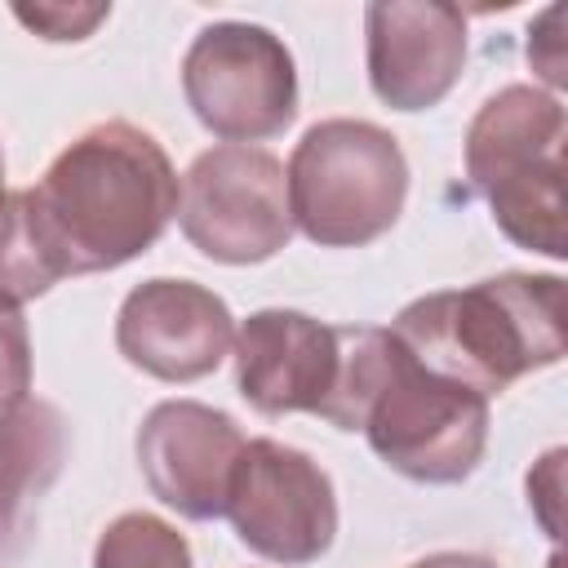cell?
Listing matches in <instances>:
<instances>
[{"label":"cell","mask_w":568,"mask_h":568,"mask_svg":"<svg viewBox=\"0 0 568 568\" xmlns=\"http://www.w3.org/2000/svg\"><path fill=\"white\" fill-rule=\"evenodd\" d=\"M31 191L62 275H98L142 257L178 217V169L155 133L102 120L67 142Z\"/></svg>","instance_id":"cell-1"},{"label":"cell","mask_w":568,"mask_h":568,"mask_svg":"<svg viewBox=\"0 0 568 568\" xmlns=\"http://www.w3.org/2000/svg\"><path fill=\"white\" fill-rule=\"evenodd\" d=\"M390 333L430 373L493 399L510 382L564 359V280L501 271L466 288H439L413 297L390 320Z\"/></svg>","instance_id":"cell-2"},{"label":"cell","mask_w":568,"mask_h":568,"mask_svg":"<svg viewBox=\"0 0 568 568\" xmlns=\"http://www.w3.org/2000/svg\"><path fill=\"white\" fill-rule=\"evenodd\" d=\"M564 102L537 84L497 89L466 129V182L488 204L497 231L550 262L564 244Z\"/></svg>","instance_id":"cell-3"},{"label":"cell","mask_w":568,"mask_h":568,"mask_svg":"<svg viewBox=\"0 0 568 568\" xmlns=\"http://www.w3.org/2000/svg\"><path fill=\"white\" fill-rule=\"evenodd\" d=\"M359 430L395 475L413 484H462L488 448V399L430 373L390 328H382Z\"/></svg>","instance_id":"cell-4"},{"label":"cell","mask_w":568,"mask_h":568,"mask_svg":"<svg viewBox=\"0 0 568 568\" xmlns=\"http://www.w3.org/2000/svg\"><path fill=\"white\" fill-rule=\"evenodd\" d=\"M293 226L320 248H364L382 240L408 200V160L373 120H320L302 133L284 169Z\"/></svg>","instance_id":"cell-5"},{"label":"cell","mask_w":568,"mask_h":568,"mask_svg":"<svg viewBox=\"0 0 568 568\" xmlns=\"http://www.w3.org/2000/svg\"><path fill=\"white\" fill-rule=\"evenodd\" d=\"M191 115L222 142L253 146L297 120V67L288 44L257 22H209L182 53Z\"/></svg>","instance_id":"cell-6"},{"label":"cell","mask_w":568,"mask_h":568,"mask_svg":"<svg viewBox=\"0 0 568 568\" xmlns=\"http://www.w3.org/2000/svg\"><path fill=\"white\" fill-rule=\"evenodd\" d=\"M178 226L213 262L253 266L288 248L293 213L284 164L266 146H209L182 173Z\"/></svg>","instance_id":"cell-7"},{"label":"cell","mask_w":568,"mask_h":568,"mask_svg":"<svg viewBox=\"0 0 568 568\" xmlns=\"http://www.w3.org/2000/svg\"><path fill=\"white\" fill-rule=\"evenodd\" d=\"M226 519L257 559L302 568L337 537V493L311 453L262 435L244 439L226 493Z\"/></svg>","instance_id":"cell-8"},{"label":"cell","mask_w":568,"mask_h":568,"mask_svg":"<svg viewBox=\"0 0 568 568\" xmlns=\"http://www.w3.org/2000/svg\"><path fill=\"white\" fill-rule=\"evenodd\" d=\"M138 466L169 510L209 524L226 515V493L235 462L244 453V430L231 413L200 399H164L138 426Z\"/></svg>","instance_id":"cell-9"},{"label":"cell","mask_w":568,"mask_h":568,"mask_svg":"<svg viewBox=\"0 0 568 568\" xmlns=\"http://www.w3.org/2000/svg\"><path fill=\"white\" fill-rule=\"evenodd\" d=\"M235 390L262 417H324L342 377V328L306 311L266 306L235 328Z\"/></svg>","instance_id":"cell-10"},{"label":"cell","mask_w":568,"mask_h":568,"mask_svg":"<svg viewBox=\"0 0 568 568\" xmlns=\"http://www.w3.org/2000/svg\"><path fill=\"white\" fill-rule=\"evenodd\" d=\"M235 342L231 306L195 280H142L129 288L115 315L120 355L160 382H200L209 377Z\"/></svg>","instance_id":"cell-11"},{"label":"cell","mask_w":568,"mask_h":568,"mask_svg":"<svg viewBox=\"0 0 568 568\" xmlns=\"http://www.w3.org/2000/svg\"><path fill=\"white\" fill-rule=\"evenodd\" d=\"M364 58L377 102L390 111L439 106L466 67V13L444 0H373Z\"/></svg>","instance_id":"cell-12"},{"label":"cell","mask_w":568,"mask_h":568,"mask_svg":"<svg viewBox=\"0 0 568 568\" xmlns=\"http://www.w3.org/2000/svg\"><path fill=\"white\" fill-rule=\"evenodd\" d=\"M71 426L49 399H18L0 408V568H13L40 524V501L62 479Z\"/></svg>","instance_id":"cell-13"},{"label":"cell","mask_w":568,"mask_h":568,"mask_svg":"<svg viewBox=\"0 0 568 568\" xmlns=\"http://www.w3.org/2000/svg\"><path fill=\"white\" fill-rule=\"evenodd\" d=\"M58 280L67 275L36 222L31 191H0V306L22 311Z\"/></svg>","instance_id":"cell-14"},{"label":"cell","mask_w":568,"mask_h":568,"mask_svg":"<svg viewBox=\"0 0 568 568\" xmlns=\"http://www.w3.org/2000/svg\"><path fill=\"white\" fill-rule=\"evenodd\" d=\"M93 568H195L186 537L146 510L115 515L93 546Z\"/></svg>","instance_id":"cell-15"},{"label":"cell","mask_w":568,"mask_h":568,"mask_svg":"<svg viewBox=\"0 0 568 568\" xmlns=\"http://www.w3.org/2000/svg\"><path fill=\"white\" fill-rule=\"evenodd\" d=\"M106 13H111V4H36V9L13 4V18L22 27H31L40 40H58V44L93 36V27L106 22Z\"/></svg>","instance_id":"cell-16"},{"label":"cell","mask_w":568,"mask_h":568,"mask_svg":"<svg viewBox=\"0 0 568 568\" xmlns=\"http://www.w3.org/2000/svg\"><path fill=\"white\" fill-rule=\"evenodd\" d=\"M31 390V333L22 311L0 306V408L27 399Z\"/></svg>","instance_id":"cell-17"},{"label":"cell","mask_w":568,"mask_h":568,"mask_svg":"<svg viewBox=\"0 0 568 568\" xmlns=\"http://www.w3.org/2000/svg\"><path fill=\"white\" fill-rule=\"evenodd\" d=\"M528 62L532 71H541V80L550 89H564L568 71H564V36H559V4H550L537 22H528Z\"/></svg>","instance_id":"cell-18"},{"label":"cell","mask_w":568,"mask_h":568,"mask_svg":"<svg viewBox=\"0 0 568 568\" xmlns=\"http://www.w3.org/2000/svg\"><path fill=\"white\" fill-rule=\"evenodd\" d=\"M408 568H497V564L484 555H466V550H439V555H426Z\"/></svg>","instance_id":"cell-19"},{"label":"cell","mask_w":568,"mask_h":568,"mask_svg":"<svg viewBox=\"0 0 568 568\" xmlns=\"http://www.w3.org/2000/svg\"><path fill=\"white\" fill-rule=\"evenodd\" d=\"M0 191H4V151H0Z\"/></svg>","instance_id":"cell-20"}]
</instances>
